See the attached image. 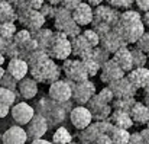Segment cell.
Returning <instances> with one entry per match:
<instances>
[{
  "mask_svg": "<svg viewBox=\"0 0 149 144\" xmlns=\"http://www.w3.org/2000/svg\"><path fill=\"white\" fill-rule=\"evenodd\" d=\"M68 144H78V143H74V141H71V143H68Z\"/></svg>",
  "mask_w": 149,
  "mask_h": 144,
  "instance_id": "59",
  "label": "cell"
},
{
  "mask_svg": "<svg viewBox=\"0 0 149 144\" xmlns=\"http://www.w3.org/2000/svg\"><path fill=\"white\" fill-rule=\"evenodd\" d=\"M109 121L114 125V127H119V128H126V130H130L135 124V121L132 119L130 114L129 112H125V111H114L111 112V115L109 116Z\"/></svg>",
  "mask_w": 149,
  "mask_h": 144,
  "instance_id": "24",
  "label": "cell"
},
{
  "mask_svg": "<svg viewBox=\"0 0 149 144\" xmlns=\"http://www.w3.org/2000/svg\"><path fill=\"white\" fill-rule=\"evenodd\" d=\"M91 54H93V57H94V58L99 61L101 66H103L106 61H109V60L111 58V57H110L111 54H110L109 51H106V49L101 47V45H97V47L93 48V49H91Z\"/></svg>",
  "mask_w": 149,
  "mask_h": 144,
  "instance_id": "35",
  "label": "cell"
},
{
  "mask_svg": "<svg viewBox=\"0 0 149 144\" xmlns=\"http://www.w3.org/2000/svg\"><path fill=\"white\" fill-rule=\"evenodd\" d=\"M88 4H91L93 7H97V6H100V4H103V1L104 0H86Z\"/></svg>",
  "mask_w": 149,
  "mask_h": 144,
  "instance_id": "54",
  "label": "cell"
},
{
  "mask_svg": "<svg viewBox=\"0 0 149 144\" xmlns=\"http://www.w3.org/2000/svg\"><path fill=\"white\" fill-rule=\"evenodd\" d=\"M9 1L15 6V9H19V7H22V6L26 4V0H9Z\"/></svg>",
  "mask_w": 149,
  "mask_h": 144,
  "instance_id": "51",
  "label": "cell"
},
{
  "mask_svg": "<svg viewBox=\"0 0 149 144\" xmlns=\"http://www.w3.org/2000/svg\"><path fill=\"white\" fill-rule=\"evenodd\" d=\"M72 18L81 26L91 25V22L94 19V7L91 4H88L87 1H83L77 9L72 10Z\"/></svg>",
  "mask_w": 149,
  "mask_h": 144,
  "instance_id": "21",
  "label": "cell"
},
{
  "mask_svg": "<svg viewBox=\"0 0 149 144\" xmlns=\"http://www.w3.org/2000/svg\"><path fill=\"white\" fill-rule=\"evenodd\" d=\"M41 103H44L47 108H44L42 105H38L36 103V109L39 114H42L47 119H48V124L49 127H54L56 124H61L65 121V115L67 112H71V109L68 111V108H64L68 102H56L54 99H51L49 96H47L45 99L39 100Z\"/></svg>",
  "mask_w": 149,
  "mask_h": 144,
  "instance_id": "3",
  "label": "cell"
},
{
  "mask_svg": "<svg viewBox=\"0 0 149 144\" xmlns=\"http://www.w3.org/2000/svg\"><path fill=\"white\" fill-rule=\"evenodd\" d=\"M135 45L138 48H141L142 51H145L149 55V31H146V32L138 40V42H136Z\"/></svg>",
  "mask_w": 149,
  "mask_h": 144,
  "instance_id": "41",
  "label": "cell"
},
{
  "mask_svg": "<svg viewBox=\"0 0 149 144\" xmlns=\"http://www.w3.org/2000/svg\"><path fill=\"white\" fill-rule=\"evenodd\" d=\"M48 96L51 99L56 100V102H70L72 99V89L70 85V80H56L49 85V90H48Z\"/></svg>",
  "mask_w": 149,
  "mask_h": 144,
  "instance_id": "11",
  "label": "cell"
},
{
  "mask_svg": "<svg viewBox=\"0 0 149 144\" xmlns=\"http://www.w3.org/2000/svg\"><path fill=\"white\" fill-rule=\"evenodd\" d=\"M135 4L141 12H148L149 10V0H136Z\"/></svg>",
  "mask_w": 149,
  "mask_h": 144,
  "instance_id": "47",
  "label": "cell"
},
{
  "mask_svg": "<svg viewBox=\"0 0 149 144\" xmlns=\"http://www.w3.org/2000/svg\"><path fill=\"white\" fill-rule=\"evenodd\" d=\"M111 58L126 71V73H129L132 68H133V57H132V51H130V48L127 47H122L120 49H117L113 55H111Z\"/></svg>",
  "mask_w": 149,
  "mask_h": 144,
  "instance_id": "23",
  "label": "cell"
},
{
  "mask_svg": "<svg viewBox=\"0 0 149 144\" xmlns=\"http://www.w3.org/2000/svg\"><path fill=\"white\" fill-rule=\"evenodd\" d=\"M83 35L86 37V40L90 42V45L94 48L100 45V35L93 29V28H88V29H84L83 31Z\"/></svg>",
  "mask_w": 149,
  "mask_h": 144,
  "instance_id": "37",
  "label": "cell"
},
{
  "mask_svg": "<svg viewBox=\"0 0 149 144\" xmlns=\"http://www.w3.org/2000/svg\"><path fill=\"white\" fill-rule=\"evenodd\" d=\"M111 90L116 97H135L136 96V92L138 89L132 85V82L125 76V77H120L111 83L107 85Z\"/></svg>",
  "mask_w": 149,
  "mask_h": 144,
  "instance_id": "16",
  "label": "cell"
},
{
  "mask_svg": "<svg viewBox=\"0 0 149 144\" xmlns=\"http://www.w3.org/2000/svg\"><path fill=\"white\" fill-rule=\"evenodd\" d=\"M87 108L90 109V112L93 114L94 121H104L109 119V116L113 112V106L111 103L104 102L103 99H100V96L96 93L88 102H87Z\"/></svg>",
  "mask_w": 149,
  "mask_h": 144,
  "instance_id": "10",
  "label": "cell"
},
{
  "mask_svg": "<svg viewBox=\"0 0 149 144\" xmlns=\"http://www.w3.org/2000/svg\"><path fill=\"white\" fill-rule=\"evenodd\" d=\"M0 1H7V0H0Z\"/></svg>",
  "mask_w": 149,
  "mask_h": 144,
  "instance_id": "61",
  "label": "cell"
},
{
  "mask_svg": "<svg viewBox=\"0 0 149 144\" xmlns=\"http://www.w3.org/2000/svg\"><path fill=\"white\" fill-rule=\"evenodd\" d=\"M6 60H7V57H6L3 52H0V66H3V64L6 63Z\"/></svg>",
  "mask_w": 149,
  "mask_h": 144,
  "instance_id": "56",
  "label": "cell"
},
{
  "mask_svg": "<svg viewBox=\"0 0 149 144\" xmlns=\"http://www.w3.org/2000/svg\"><path fill=\"white\" fill-rule=\"evenodd\" d=\"M51 58L56 61H64L72 55V47H71V38H68L67 34L61 31H54L52 40L49 47L47 49Z\"/></svg>",
  "mask_w": 149,
  "mask_h": 144,
  "instance_id": "5",
  "label": "cell"
},
{
  "mask_svg": "<svg viewBox=\"0 0 149 144\" xmlns=\"http://www.w3.org/2000/svg\"><path fill=\"white\" fill-rule=\"evenodd\" d=\"M110 138H111L113 144H127L130 140V131L126 128L114 127L113 131L110 133Z\"/></svg>",
  "mask_w": 149,
  "mask_h": 144,
  "instance_id": "31",
  "label": "cell"
},
{
  "mask_svg": "<svg viewBox=\"0 0 149 144\" xmlns=\"http://www.w3.org/2000/svg\"><path fill=\"white\" fill-rule=\"evenodd\" d=\"M38 82L32 77V76H26L25 79L19 80V85H17V92L19 95L22 96V99L25 100H31L33 99L35 96L38 95Z\"/></svg>",
  "mask_w": 149,
  "mask_h": 144,
  "instance_id": "22",
  "label": "cell"
},
{
  "mask_svg": "<svg viewBox=\"0 0 149 144\" xmlns=\"http://www.w3.org/2000/svg\"><path fill=\"white\" fill-rule=\"evenodd\" d=\"M148 67H149V61H148Z\"/></svg>",
  "mask_w": 149,
  "mask_h": 144,
  "instance_id": "62",
  "label": "cell"
},
{
  "mask_svg": "<svg viewBox=\"0 0 149 144\" xmlns=\"http://www.w3.org/2000/svg\"><path fill=\"white\" fill-rule=\"evenodd\" d=\"M33 38L38 41V45H39V49H48L49 47V42L52 40V35H54V31L49 29V28H41L39 31H35L32 32Z\"/></svg>",
  "mask_w": 149,
  "mask_h": 144,
  "instance_id": "28",
  "label": "cell"
},
{
  "mask_svg": "<svg viewBox=\"0 0 149 144\" xmlns=\"http://www.w3.org/2000/svg\"><path fill=\"white\" fill-rule=\"evenodd\" d=\"M141 136H142V138H143V141L145 144H149V128H143L142 131H141Z\"/></svg>",
  "mask_w": 149,
  "mask_h": 144,
  "instance_id": "50",
  "label": "cell"
},
{
  "mask_svg": "<svg viewBox=\"0 0 149 144\" xmlns=\"http://www.w3.org/2000/svg\"><path fill=\"white\" fill-rule=\"evenodd\" d=\"M16 12H17V22L23 28L29 29L31 32L39 31L41 28H44V25L47 22V18L41 13V10L32 9L28 4L16 9Z\"/></svg>",
  "mask_w": 149,
  "mask_h": 144,
  "instance_id": "6",
  "label": "cell"
},
{
  "mask_svg": "<svg viewBox=\"0 0 149 144\" xmlns=\"http://www.w3.org/2000/svg\"><path fill=\"white\" fill-rule=\"evenodd\" d=\"M130 51H132V57H133V68H138V67H146L149 61V55L142 51L141 48H138L136 45L135 47H130Z\"/></svg>",
  "mask_w": 149,
  "mask_h": 144,
  "instance_id": "30",
  "label": "cell"
},
{
  "mask_svg": "<svg viewBox=\"0 0 149 144\" xmlns=\"http://www.w3.org/2000/svg\"><path fill=\"white\" fill-rule=\"evenodd\" d=\"M39 10H41V13H42L47 19H54L55 15H56L58 6H54V4H51V3H48V1H45L44 6H42Z\"/></svg>",
  "mask_w": 149,
  "mask_h": 144,
  "instance_id": "39",
  "label": "cell"
},
{
  "mask_svg": "<svg viewBox=\"0 0 149 144\" xmlns=\"http://www.w3.org/2000/svg\"><path fill=\"white\" fill-rule=\"evenodd\" d=\"M135 103H136L135 97H114V100L111 102V106L114 111H125L130 114V109Z\"/></svg>",
  "mask_w": 149,
  "mask_h": 144,
  "instance_id": "32",
  "label": "cell"
},
{
  "mask_svg": "<svg viewBox=\"0 0 149 144\" xmlns=\"http://www.w3.org/2000/svg\"><path fill=\"white\" fill-rule=\"evenodd\" d=\"M126 76V71L113 60L110 58L109 61H106L103 66H101V70H100V80L106 85L120 79V77H125Z\"/></svg>",
  "mask_w": 149,
  "mask_h": 144,
  "instance_id": "15",
  "label": "cell"
},
{
  "mask_svg": "<svg viewBox=\"0 0 149 144\" xmlns=\"http://www.w3.org/2000/svg\"><path fill=\"white\" fill-rule=\"evenodd\" d=\"M10 109H12V106H9V105H6V103H1V102H0V118L7 116V115L10 114Z\"/></svg>",
  "mask_w": 149,
  "mask_h": 144,
  "instance_id": "48",
  "label": "cell"
},
{
  "mask_svg": "<svg viewBox=\"0 0 149 144\" xmlns=\"http://www.w3.org/2000/svg\"><path fill=\"white\" fill-rule=\"evenodd\" d=\"M48 3H51V4H54V6H61L62 4V0H47Z\"/></svg>",
  "mask_w": 149,
  "mask_h": 144,
  "instance_id": "55",
  "label": "cell"
},
{
  "mask_svg": "<svg viewBox=\"0 0 149 144\" xmlns=\"http://www.w3.org/2000/svg\"><path fill=\"white\" fill-rule=\"evenodd\" d=\"M127 144H145L143 138H142V136H141V131L130 134V140H129V143Z\"/></svg>",
  "mask_w": 149,
  "mask_h": 144,
  "instance_id": "45",
  "label": "cell"
},
{
  "mask_svg": "<svg viewBox=\"0 0 149 144\" xmlns=\"http://www.w3.org/2000/svg\"><path fill=\"white\" fill-rule=\"evenodd\" d=\"M100 45L113 55L117 49H120L122 47H126L127 44H126V41L114 29H111L110 32H107L106 35H103L100 38Z\"/></svg>",
  "mask_w": 149,
  "mask_h": 144,
  "instance_id": "18",
  "label": "cell"
},
{
  "mask_svg": "<svg viewBox=\"0 0 149 144\" xmlns=\"http://www.w3.org/2000/svg\"><path fill=\"white\" fill-rule=\"evenodd\" d=\"M17 20V12L15 6L7 1H0V23L6 22H16Z\"/></svg>",
  "mask_w": 149,
  "mask_h": 144,
  "instance_id": "27",
  "label": "cell"
},
{
  "mask_svg": "<svg viewBox=\"0 0 149 144\" xmlns=\"http://www.w3.org/2000/svg\"><path fill=\"white\" fill-rule=\"evenodd\" d=\"M48 128H49L48 119L42 114L36 112L33 118L31 119V122L26 125V133H28L29 140H36V138H42L47 134Z\"/></svg>",
  "mask_w": 149,
  "mask_h": 144,
  "instance_id": "13",
  "label": "cell"
},
{
  "mask_svg": "<svg viewBox=\"0 0 149 144\" xmlns=\"http://www.w3.org/2000/svg\"><path fill=\"white\" fill-rule=\"evenodd\" d=\"M120 13L119 9L110 6V4H100L97 7H94V19L93 20H97V22H103V23H107L110 25L111 28L119 22L120 19Z\"/></svg>",
  "mask_w": 149,
  "mask_h": 144,
  "instance_id": "14",
  "label": "cell"
},
{
  "mask_svg": "<svg viewBox=\"0 0 149 144\" xmlns=\"http://www.w3.org/2000/svg\"><path fill=\"white\" fill-rule=\"evenodd\" d=\"M17 32L15 22H6V23H0V38L7 40V41H13L15 34Z\"/></svg>",
  "mask_w": 149,
  "mask_h": 144,
  "instance_id": "34",
  "label": "cell"
},
{
  "mask_svg": "<svg viewBox=\"0 0 149 144\" xmlns=\"http://www.w3.org/2000/svg\"><path fill=\"white\" fill-rule=\"evenodd\" d=\"M81 60H83V63L86 64V67H87V70H88L90 77H94L96 74H100L101 64H100L99 61L93 57L91 51H90V52H87V54H84V55L81 57Z\"/></svg>",
  "mask_w": 149,
  "mask_h": 144,
  "instance_id": "29",
  "label": "cell"
},
{
  "mask_svg": "<svg viewBox=\"0 0 149 144\" xmlns=\"http://www.w3.org/2000/svg\"><path fill=\"white\" fill-rule=\"evenodd\" d=\"M45 1H47V0H26V4H28L29 7H32V9L39 10V9L44 6Z\"/></svg>",
  "mask_w": 149,
  "mask_h": 144,
  "instance_id": "46",
  "label": "cell"
},
{
  "mask_svg": "<svg viewBox=\"0 0 149 144\" xmlns=\"http://www.w3.org/2000/svg\"><path fill=\"white\" fill-rule=\"evenodd\" d=\"M83 1H84V0H64L61 6H64L65 9H68V10H71V12H72V10H74V9H77Z\"/></svg>",
  "mask_w": 149,
  "mask_h": 144,
  "instance_id": "43",
  "label": "cell"
},
{
  "mask_svg": "<svg viewBox=\"0 0 149 144\" xmlns=\"http://www.w3.org/2000/svg\"><path fill=\"white\" fill-rule=\"evenodd\" d=\"M6 71L10 73L16 80H22L29 74V64L25 58H9Z\"/></svg>",
  "mask_w": 149,
  "mask_h": 144,
  "instance_id": "19",
  "label": "cell"
},
{
  "mask_svg": "<svg viewBox=\"0 0 149 144\" xmlns=\"http://www.w3.org/2000/svg\"><path fill=\"white\" fill-rule=\"evenodd\" d=\"M142 20H143L145 28H148L149 29V10L148 12H143V15H142Z\"/></svg>",
  "mask_w": 149,
  "mask_h": 144,
  "instance_id": "52",
  "label": "cell"
},
{
  "mask_svg": "<svg viewBox=\"0 0 149 144\" xmlns=\"http://www.w3.org/2000/svg\"><path fill=\"white\" fill-rule=\"evenodd\" d=\"M107 4L116 7V9H123V10H129L132 9V6L135 4L136 0H104Z\"/></svg>",
  "mask_w": 149,
  "mask_h": 144,
  "instance_id": "38",
  "label": "cell"
},
{
  "mask_svg": "<svg viewBox=\"0 0 149 144\" xmlns=\"http://www.w3.org/2000/svg\"><path fill=\"white\" fill-rule=\"evenodd\" d=\"M55 61L56 60L49 57V58H47V60L29 67V74L38 83H45V85H51V83L59 80L62 67H59Z\"/></svg>",
  "mask_w": 149,
  "mask_h": 144,
  "instance_id": "2",
  "label": "cell"
},
{
  "mask_svg": "<svg viewBox=\"0 0 149 144\" xmlns=\"http://www.w3.org/2000/svg\"><path fill=\"white\" fill-rule=\"evenodd\" d=\"M29 144H54V143L48 141V140H44V138H36V140H31Z\"/></svg>",
  "mask_w": 149,
  "mask_h": 144,
  "instance_id": "53",
  "label": "cell"
},
{
  "mask_svg": "<svg viewBox=\"0 0 149 144\" xmlns=\"http://www.w3.org/2000/svg\"><path fill=\"white\" fill-rule=\"evenodd\" d=\"M130 116L136 124L146 125L149 121V106L145 102H138L136 100V103L130 109Z\"/></svg>",
  "mask_w": 149,
  "mask_h": 144,
  "instance_id": "25",
  "label": "cell"
},
{
  "mask_svg": "<svg viewBox=\"0 0 149 144\" xmlns=\"http://www.w3.org/2000/svg\"><path fill=\"white\" fill-rule=\"evenodd\" d=\"M72 141L71 133L65 127H58L52 136V143L54 144H68Z\"/></svg>",
  "mask_w": 149,
  "mask_h": 144,
  "instance_id": "33",
  "label": "cell"
},
{
  "mask_svg": "<svg viewBox=\"0 0 149 144\" xmlns=\"http://www.w3.org/2000/svg\"><path fill=\"white\" fill-rule=\"evenodd\" d=\"M91 28H93V29H94V31L99 34L100 38L113 29L110 25H107V23H103V22H97V20H93V22H91Z\"/></svg>",
  "mask_w": 149,
  "mask_h": 144,
  "instance_id": "40",
  "label": "cell"
},
{
  "mask_svg": "<svg viewBox=\"0 0 149 144\" xmlns=\"http://www.w3.org/2000/svg\"><path fill=\"white\" fill-rule=\"evenodd\" d=\"M28 140L29 137H28L26 130L17 124L7 128L1 136V144H26Z\"/></svg>",
  "mask_w": 149,
  "mask_h": 144,
  "instance_id": "17",
  "label": "cell"
},
{
  "mask_svg": "<svg viewBox=\"0 0 149 144\" xmlns=\"http://www.w3.org/2000/svg\"><path fill=\"white\" fill-rule=\"evenodd\" d=\"M70 85L72 89V100L77 105H87V102L96 95V85L90 79L83 82L70 80Z\"/></svg>",
  "mask_w": 149,
  "mask_h": 144,
  "instance_id": "8",
  "label": "cell"
},
{
  "mask_svg": "<svg viewBox=\"0 0 149 144\" xmlns=\"http://www.w3.org/2000/svg\"><path fill=\"white\" fill-rule=\"evenodd\" d=\"M62 73L65 79L72 82H83L87 79H91L88 74V70L81 58H67L62 61Z\"/></svg>",
  "mask_w": 149,
  "mask_h": 144,
  "instance_id": "7",
  "label": "cell"
},
{
  "mask_svg": "<svg viewBox=\"0 0 149 144\" xmlns=\"http://www.w3.org/2000/svg\"><path fill=\"white\" fill-rule=\"evenodd\" d=\"M93 144H113L109 134H100L99 137L93 141Z\"/></svg>",
  "mask_w": 149,
  "mask_h": 144,
  "instance_id": "44",
  "label": "cell"
},
{
  "mask_svg": "<svg viewBox=\"0 0 149 144\" xmlns=\"http://www.w3.org/2000/svg\"><path fill=\"white\" fill-rule=\"evenodd\" d=\"M70 121L74 128L84 130L94 121V118H93V114L90 112V109L87 108V105H77L70 112Z\"/></svg>",
  "mask_w": 149,
  "mask_h": 144,
  "instance_id": "9",
  "label": "cell"
},
{
  "mask_svg": "<svg viewBox=\"0 0 149 144\" xmlns=\"http://www.w3.org/2000/svg\"><path fill=\"white\" fill-rule=\"evenodd\" d=\"M35 114H36L35 109L31 105H28L26 102H17L10 109V115H12L13 122L17 124V125H22V127L28 125Z\"/></svg>",
  "mask_w": 149,
  "mask_h": 144,
  "instance_id": "12",
  "label": "cell"
},
{
  "mask_svg": "<svg viewBox=\"0 0 149 144\" xmlns=\"http://www.w3.org/2000/svg\"><path fill=\"white\" fill-rule=\"evenodd\" d=\"M71 47H72V55L77 58H81L84 54H87L93 49V47L90 45V42L86 40V37L83 34L71 38Z\"/></svg>",
  "mask_w": 149,
  "mask_h": 144,
  "instance_id": "26",
  "label": "cell"
},
{
  "mask_svg": "<svg viewBox=\"0 0 149 144\" xmlns=\"http://www.w3.org/2000/svg\"><path fill=\"white\" fill-rule=\"evenodd\" d=\"M113 29L126 41L127 45H135L138 40L146 32L142 15L138 10H123L120 13L119 22L113 26Z\"/></svg>",
  "mask_w": 149,
  "mask_h": 144,
  "instance_id": "1",
  "label": "cell"
},
{
  "mask_svg": "<svg viewBox=\"0 0 149 144\" xmlns=\"http://www.w3.org/2000/svg\"><path fill=\"white\" fill-rule=\"evenodd\" d=\"M54 26H55V31H61L67 34L68 38H74L83 34L81 25H78L75 19L72 18V12L65 9L64 6H58L56 15L54 18Z\"/></svg>",
  "mask_w": 149,
  "mask_h": 144,
  "instance_id": "4",
  "label": "cell"
},
{
  "mask_svg": "<svg viewBox=\"0 0 149 144\" xmlns=\"http://www.w3.org/2000/svg\"><path fill=\"white\" fill-rule=\"evenodd\" d=\"M1 136H3V134H1V133H0V143H1Z\"/></svg>",
  "mask_w": 149,
  "mask_h": 144,
  "instance_id": "58",
  "label": "cell"
},
{
  "mask_svg": "<svg viewBox=\"0 0 149 144\" xmlns=\"http://www.w3.org/2000/svg\"><path fill=\"white\" fill-rule=\"evenodd\" d=\"M97 95L100 96V99H103L104 102H107V103H111L113 100H114V93H113V90L107 86V88H104V89H101Z\"/></svg>",
  "mask_w": 149,
  "mask_h": 144,
  "instance_id": "42",
  "label": "cell"
},
{
  "mask_svg": "<svg viewBox=\"0 0 149 144\" xmlns=\"http://www.w3.org/2000/svg\"><path fill=\"white\" fill-rule=\"evenodd\" d=\"M146 127H148V128H149V121H148V124H146Z\"/></svg>",
  "mask_w": 149,
  "mask_h": 144,
  "instance_id": "60",
  "label": "cell"
},
{
  "mask_svg": "<svg viewBox=\"0 0 149 144\" xmlns=\"http://www.w3.org/2000/svg\"><path fill=\"white\" fill-rule=\"evenodd\" d=\"M126 77L132 82V85L139 90V89H146L149 88V67H138L132 68L129 73H126Z\"/></svg>",
  "mask_w": 149,
  "mask_h": 144,
  "instance_id": "20",
  "label": "cell"
},
{
  "mask_svg": "<svg viewBox=\"0 0 149 144\" xmlns=\"http://www.w3.org/2000/svg\"><path fill=\"white\" fill-rule=\"evenodd\" d=\"M17 85H19V80H16L10 73H4L3 74V77H1V80H0V86H3V88H7V89H10V90H17Z\"/></svg>",
  "mask_w": 149,
  "mask_h": 144,
  "instance_id": "36",
  "label": "cell"
},
{
  "mask_svg": "<svg viewBox=\"0 0 149 144\" xmlns=\"http://www.w3.org/2000/svg\"><path fill=\"white\" fill-rule=\"evenodd\" d=\"M6 73V70L3 68V66H0V80H1V77H3V74Z\"/></svg>",
  "mask_w": 149,
  "mask_h": 144,
  "instance_id": "57",
  "label": "cell"
},
{
  "mask_svg": "<svg viewBox=\"0 0 149 144\" xmlns=\"http://www.w3.org/2000/svg\"><path fill=\"white\" fill-rule=\"evenodd\" d=\"M10 42H12V41H7V40L0 38V52H3V54L6 55V49H7V47H9Z\"/></svg>",
  "mask_w": 149,
  "mask_h": 144,
  "instance_id": "49",
  "label": "cell"
}]
</instances>
